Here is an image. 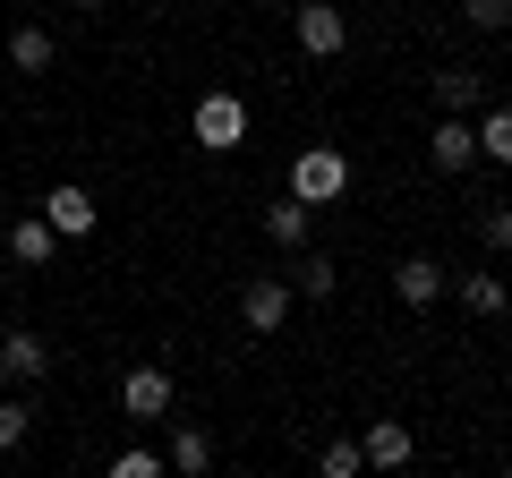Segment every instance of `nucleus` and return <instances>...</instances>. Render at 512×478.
Returning a JSON list of instances; mask_svg holds the SVG:
<instances>
[{
	"instance_id": "10",
	"label": "nucleus",
	"mask_w": 512,
	"mask_h": 478,
	"mask_svg": "<svg viewBox=\"0 0 512 478\" xmlns=\"http://www.w3.org/2000/svg\"><path fill=\"white\" fill-rule=\"evenodd\" d=\"M52 60H60L52 26H9V69H18V77H52Z\"/></svg>"
},
{
	"instance_id": "11",
	"label": "nucleus",
	"mask_w": 512,
	"mask_h": 478,
	"mask_svg": "<svg viewBox=\"0 0 512 478\" xmlns=\"http://www.w3.org/2000/svg\"><path fill=\"white\" fill-rule=\"evenodd\" d=\"M444 291H453L470 316H504V308H512V282H495V265H478V274H453Z\"/></svg>"
},
{
	"instance_id": "23",
	"label": "nucleus",
	"mask_w": 512,
	"mask_h": 478,
	"mask_svg": "<svg viewBox=\"0 0 512 478\" xmlns=\"http://www.w3.org/2000/svg\"><path fill=\"white\" fill-rule=\"evenodd\" d=\"M478 239L504 257V248H512V205H487V214H478Z\"/></svg>"
},
{
	"instance_id": "20",
	"label": "nucleus",
	"mask_w": 512,
	"mask_h": 478,
	"mask_svg": "<svg viewBox=\"0 0 512 478\" xmlns=\"http://www.w3.org/2000/svg\"><path fill=\"white\" fill-rule=\"evenodd\" d=\"M436 103H444V111H478V77H470V69H444V77H436Z\"/></svg>"
},
{
	"instance_id": "6",
	"label": "nucleus",
	"mask_w": 512,
	"mask_h": 478,
	"mask_svg": "<svg viewBox=\"0 0 512 478\" xmlns=\"http://www.w3.org/2000/svg\"><path fill=\"white\" fill-rule=\"evenodd\" d=\"M35 214H43V222H52V231H60V239H94V222H103V214H94V197H86V188H77V180H60V188H52V197H43V205H35Z\"/></svg>"
},
{
	"instance_id": "1",
	"label": "nucleus",
	"mask_w": 512,
	"mask_h": 478,
	"mask_svg": "<svg viewBox=\"0 0 512 478\" xmlns=\"http://www.w3.org/2000/svg\"><path fill=\"white\" fill-rule=\"evenodd\" d=\"M188 137H197L205 154H239V146H248V103H239L231 86H214L197 111H188Z\"/></svg>"
},
{
	"instance_id": "7",
	"label": "nucleus",
	"mask_w": 512,
	"mask_h": 478,
	"mask_svg": "<svg viewBox=\"0 0 512 478\" xmlns=\"http://www.w3.org/2000/svg\"><path fill=\"white\" fill-rule=\"evenodd\" d=\"M359 453H367V470H410V453H419V436H410L402 419H367Z\"/></svg>"
},
{
	"instance_id": "5",
	"label": "nucleus",
	"mask_w": 512,
	"mask_h": 478,
	"mask_svg": "<svg viewBox=\"0 0 512 478\" xmlns=\"http://www.w3.org/2000/svg\"><path fill=\"white\" fill-rule=\"evenodd\" d=\"M43 368H52V350H43L35 325H9V333H0V385H35Z\"/></svg>"
},
{
	"instance_id": "14",
	"label": "nucleus",
	"mask_w": 512,
	"mask_h": 478,
	"mask_svg": "<svg viewBox=\"0 0 512 478\" xmlns=\"http://www.w3.org/2000/svg\"><path fill=\"white\" fill-rule=\"evenodd\" d=\"M52 248H60V231H52L43 214H18V222H9V257H18L26 274H35V265H52Z\"/></svg>"
},
{
	"instance_id": "4",
	"label": "nucleus",
	"mask_w": 512,
	"mask_h": 478,
	"mask_svg": "<svg viewBox=\"0 0 512 478\" xmlns=\"http://www.w3.org/2000/svg\"><path fill=\"white\" fill-rule=\"evenodd\" d=\"M427 163H436V171H470V163H478V129H470V111H444L436 129H427Z\"/></svg>"
},
{
	"instance_id": "18",
	"label": "nucleus",
	"mask_w": 512,
	"mask_h": 478,
	"mask_svg": "<svg viewBox=\"0 0 512 478\" xmlns=\"http://www.w3.org/2000/svg\"><path fill=\"white\" fill-rule=\"evenodd\" d=\"M316 470H325V478H359V470H367V453H359V436H333L325 453H316Z\"/></svg>"
},
{
	"instance_id": "16",
	"label": "nucleus",
	"mask_w": 512,
	"mask_h": 478,
	"mask_svg": "<svg viewBox=\"0 0 512 478\" xmlns=\"http://www.w3.org/2000/svg\"><path fill=\"white\" fill-rule=\"evenodd\" d=\"M291 291H299V299H333V291H342V265H333V257H308V248H299Z\"/></svg>"
},
{
	"instance_id": "15",
	"label": "nucleus",
	"mask_w": 512,
	"mask_h": 478,
	"mask_svg": "<svg viewBox=\"0 0 512 478\" xmlns=\"http://www.w3.org/2000/svg\"><path fill=\"white\" fill-rule=\"evenodd\" d=\"M470 129H478V154L512 171V103H487V111H478V120H470Z\"/></svg>"
},
{
	"instance_id": "19",
	"label": "nucleus",
	"mask_w": 512,
	"mask_h": 478,
	"mask_svg": "<svg viewBox=\"0 0 512 478\" xmlns=\"http://www.w3.org/2000/svg\"><path fill=\"white\" fill-rule=\"evenodd\" d=\"M26 436H35V410H26V393H18V402L0 393V453H18Z\"/></svg>"
},
{
	"instance_id": "17",
	"label": "nucleus",
	"mask_w": 512,
	"mask_h": 478,
	"mask_svg": "<svg viewBox=\"0 0 512 478\" xmlns=\"http://www.w3.org/2000/svg\"><path fill=\"white\" fill-rule=\"evenodd\" d=\"M171 470L205 478V470H214V436H205V427H180V436H171Z\"/></svg>"
},
{
	"instance_id": "3",
	"label": "nucleus",
	"mask_w": 512,
	"mask_h": 478,
	"mask_svg": "<svg viewBox=\"0 0 512 478\" xmlns=\"http://www.w3.org/2000/svg\"><path fill=\"white\" fill-rule=\"evenodd\" d=\"M291 43L308 60H342L350 52V18L333 9V0H299V9H291Z\"/></svg>"
},
{
	"instance_id": "21",
	"label": "nucleus",
	"mask_w": 512,
	"mask_h": 478,
	"mask_svg": "<svg viewBox=\"0 0 512 478\" xmlns=\"http://www.w3.org/2000/svg\"><path fill=\"white\" fill-rule=\"evenodd\" d=\"M461 18H470L478 35H504V26H512V0H461Z\"/></svg>"
},
{
	"instance_id": "9",
	"label": "nucleus",
	"mask_w": 512,
	"mask_h": 478,
	"mask_svg": "<svg viewBox=\"0 0 512 478\" xmlns=\"http://www.w3.org/2000/svg\"><path fill=\"white\" fill-rule=\"evenodd\" d=\"M120 410H128V419H163V410H171V376L163 368H128L120 376Z\"/></svg>"
},
{
	"instance_id": "12",
	"label": "nucleus",
	"mask_w": 512,
	"mask_h": 478,
	"mask_svg": "<svg viewBox=\"0 0 512 478\" xmlns=\"http://www.w3.org/2000/svg\"><path fill=\"white\" fill-rule=\"evenodd\" d=\"M239 316H248V333L291 325V282H248V291H239Z\"/></svg>"
},
{
	"instance_id": "24",
	"label": "nucleus",
	"mask_w": 512,
	"mask_h": 478,
	"mask_svg": "<svg viewBox=\"0 0 512 478\" xmlns=\"http://www.w3.org/2000/svg\"><path fill=\"white\" fill-rule=\"evenodd\" d=\"M69 9H86V18H103V9H111V0H69Z\"/></svg>"
},
{
	"instance_id": "22",
	"label": "nucleus",
	"mask_w": 512,
	"mask_h": 478,
	"mask_svg": "<svg viewBox=\"0 0 512 478\" xmlns=\"http://www.w3.org/2000/svg\"><path fill=\"white\" fill-rule=\"evenodd\" d=\"M171 470V461H154V444H128V453H111V478H154Z\"/></svg>"
},
{
	"instance_id": "13",
	"label": "nucleus",
	"mask_w": 512,
	"mask_h": 478,
	"mask_svg": "<svg viewBox=\"0 0 512 478\" xmlns=\"http://www.w3.org/2000/svg\"><path fill=\"white\" fill-rule=\"evenodd\" d=\"M308 231H316V205L308 197H282V205H265V239H274V248H308Z\"/></svg>"
},
{
	"instance_id": "8",
	"label": "nucleus",
	"mask_w": 512,
	"mask_h": 478,
	"mask_svg": "<svg viewBox=\"0 0 512 478\" xmlns=\"http://www.w3.org/2000/svg\"><path fill=\"white\" fill-rule=\"evenodd\" d=\"M444 282H453V274H444L436 257H402V265H393V299H402V308H436Z\"/></svg>"
},
{
	"instance_id": "2",
	"label": "nucleus",
	"mask_w": 512,
	"mask_h": 478,
	"mask_svg": "<svg viewBox=\"0 0 512 478\" xmlns=\"http://www.w3.org/2000/svg\"><path fill=\"white\" fill-rule=\"evenodd\" d=\"M342 188H350V154H342V146H299V154H291V197L333 205Z\"/></svg>"
}]
</instances>
